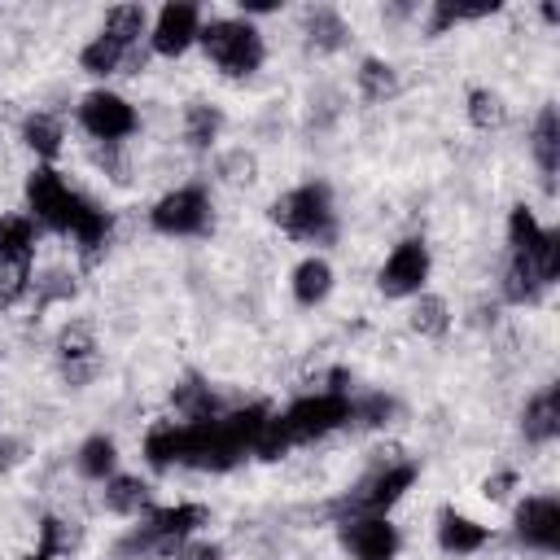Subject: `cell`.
<instances>
[{
	"instance_id": "4316f807",
	"label": "cell",
	"mask_w": 560,
	"mask_h": 560,
	"mask_svg": "<svg viewBox=\"0 0 560 560\" xmlns=\"http://www.w3.org/2000/svg\"><path fill=\"white\" fill-rule=\"evenodd\" d=\"M109 232H114V219L101 210V206H83V214H79V223H74V241H79V249L83 254H96V249H105V241H109Z\"/></svg>"
},
{
	"instance_id": "6da1fadb",
	"label": "cell",
	"mask_w": 560,
	"mask_h": 560,
	"mask_svg": "<svg viewBox=\"0 0 560 560\" xmlns=\"http://www.w3.org/2000/svg\"><path fill=\"white\" fill-rule=\"evenodd\" d=\"M197 39H201L206 57H210L228 79H249V74L262 66V57H267L258 26L245 22V18H214V22L201 26Z\"/></svg>"
},
{
	"instance_id": "5bb4252c",
	"label": "cell",
	"mask_w": 560,
	"mask_h": 560,
	"mask_svg": "<svg viewBox=\"0 0 560 560\" xmlns=\"http://www.w3.org/2000/svg\"><path fill=\"white\" fill-rule=\"evenodd\" d=\"M144 459L153 472H166L175 464H184V424L175 420H162L144 433Z\"/></svg>"
},
{
	"instance_id": "52a82bcc",
	"label": "cell",
	"mask_w": 560,
	"mask_h": 560,
	"mask_svg": "<svg viewBox=\"0 0 560 560\" xmlns=\"http://www.w3.org/2000/svg\"><path fill=\"white\" fill-rule=\"evenodd\" d=\"M79 122H83V131L92 136V140H101V144H118V140H127L131 131H136V109L118 96V92H88L83 96V105H79Z\"/></svg>"
},
{
	"instance_id": "8d00e7d4",
	"label": "cell",
	"mask_w": 560,
	"mask_h": 560,
	"mask_svg": "<svg viewBox=\"0 0 560 560\" xmlns=\"http://www.w3.org/2000/svg\"><path fill=\"white\" fill-rule=\"evenodd\" d=\"M512 486H516V472H508V468H503V472L486 477V486H481V490H486V499H503Z\"/></svg>"
},
{
	"instance_id": "ba28073f",
	"label": "cell",
	"mask_w": 560,
	"mask_h": 560,
	"mask_svg": "<svg viewBox=\"0 0 560 560\" xmlns=\"http://www.w3.org/2000/svg\"><path fill=\"white\" fill-rule=\"evenodd\" d=\"M424 280H429V245L424 241H402L385 258L376 284H381L385 298H411V293L424 289Z\"/></svg>"
},
{
	"instance_id": "9c48e42d",
	"label": "cell",
	"mask_w": 560,
	"mask_h": 560,
	"mask_svg": "<svg viewBox=\"0 0 560 560\" xmlns=\"http://www.w3.org/2000/svg\"><path fill=\"white\" fill-rule=\"evenodd\" d=\"M341 542L354 560H394L398 556V529L385 516H350L341 521Z\"/></svg>"
},
{
	"instance_id": "4dcf8cb0",
	"label": "cell",
	"mask_w": 560,
	"mask_h": 560,
	"mask_svg": "<svg viewBox=\"0 0 560 560\" xmlns=\"http://www.w3.org/2000/svg\"><path fill=\"white\" fill-rule=\"evenodd\" d=\"M468 118H472V127L490 131V127H499V122L508 118V105H503L499 92H490V88H472V92H468Z\"/></svg>"
},
{
	"instance_id": "4fadbf2b",
	"label": "cell",
	"mask_w": 560,
	"mask_h": 560,
	"mask_svg": "<svg viewBox=\"0 0 560 560\" xmlns=\"http://www.w3.org/2000/svg\"><path fill=\"white\" fill-rule=\"evenodd\" d=\"M486 538H490V529H486L481 521L464 516V512H451V508H446V512L438 516V542H442V551H451V556L481 551Z\"/></svg>"
},
{
	"instance_id": "d6a6232c",
	"label": "cell",
	"mask_w": 560,
	"mask_h": 560,
	"mask_svg": "<svg viewBox=\"0 0 560 560\" xmlns=\"http://www.w3.org/2000/svg\"><path fill=\"white\" fill-rule=\"evenodd\" d=\"M31 284V262L0 254V306H13Z\"/></svg>"
},
{
	"instance_id": "74e56055",
	"label": "cell",
	"mask_w": 560,
	"mask_h": 560,
	"mask_svg": "<svg viewBox=\"0 0 560 560\" xmlns=\"http://www.w3.org/2000/svg\"><path fill=\"white\" fill-rule=\"evenodd\" d=\"M74 293V284L66 280V276H48L44 280V289H39V302H52V298H70Z\"/></svg>"
},
{
	"instance_id": "603a6c76",
	"label": "cell",
	"mask_w": 560,
	"mask_h": 560,
	"mask_svg": "<svg viewBox=\"0 0 560 560\" xmlns=\"http://www.w3.org/2000/svg\"><path fill=\"white\" fill-rule=\"evenodd\" d=\"M219 127H223V114H219L214 105L192 101V105L184 109V136H188V144H192V149H210V144H214V136H219Z\"/></svg>"
},
{
	"instance_id": "1f68e13d",
	"label": "cell",
	"mask_w": 560,
	"mask_h": 560,
	"mask_svg": "<svg viewBox=\"0 0 560 560\" xmlns=\"http://www.w3.org/2000/svg\"><path fill=\"white\" fill-rule=\"evenodd\" d=\"M542 232H547V228H542L525 206H516V210H512V219H508L512 254H521V258H525V254H534V249H538V241H542Z\"/></svg>"
},
{
	"instance_id": "8fae6325",
	"label": "cell",
	"mask_w": 560,
	"mask_h": 560,
	"mask_svg": "<svg viewBox=\"0 0 560 560\" xmlns=\"http://www.w3.org/2000/svg\"><path fill=\"white\" fill-rule=\"evenodd\" d=\"M516 538L534 551H556L560 547V503L551 494H534L516 508Z\"/></svg>"
},
{
	"instance_id": "2e32d148",
	"label": "cell",
	"mask_w": 560,
	"mask_h": 560,
	"mask_svg": "<svg viewBox=\"0 0 560 560\" xmlns=\"http://www.w3.org/2000/svg\"><path fill=\"white\" fill-rule=\"evenodd\" d=\"M332 293V267L324 258H302L293 267V298L302 306H319Z\"/></svg>"
},
{
	"instance_id": "836d02e7",
	"label": "cell",
	"mask_w": 560,
	"mask_h": 560,
	"mask_svg": "<svg viewBox=\"0 0 560 560\" xmlns=\"http://www.w3.org/2000/svg\"><path fill=\"white\" fill-rule=\"evenodd\" d=\"M289 446H293V438H289V433H284V424H280V416H267V420H262V429H258V438H254V446H249V451H254V455H258V459H280V455H284V451H289Z\"/></svg>"
},
{
	"instance_id": "f546056e",
	"label": "cell",
	"mask_w": 560,
	"mask_h": 560,
	"mask_svg": "<svg viewBox=\"0 0 560 560\" xmlns=\"http://www.w3.org/2000/svg\"><path fill=\"white\" fill-rule=\"evenodd\" d=\"M499 4L494 0H486V4H455V0H438L433 4V18H429V31L433 35H442L446 26H455V22H472V18H486V13H494Z\"/></svg>"
},
{
	"instance_id": "ac0fdd59",
	"label": "cell",
	"mask_w": 560,
	"mask_h": 560,
	"mask_svg": "<svg viewBox=\"0 0 560 560\" xmlns=\"http://www.w3.org/2000/svg\"><path fill=\"white\" fill-rule=\"evenodd\" d=\"M144 4H114L109 13H105V31L101 35H109L114 44H122L127 52L140 44V35H144Z\"/></svg>"
},
{
	"instance_id": "484cf974",
	"label": "cell",
	"mask_w": 560,
	"mask_h": 560,
	"mask_svg": "<svg viewBox=\"0 0 560 560\" xmlns=\"http://www.w3.org/2000/svg\"><path fill=\"white\" fill-rule=\"evenodd\" d=\"M394 92H398L394 66L381 61V57H368V61L359 66V96H363V101H389Z\"/></svg>"
},
{
	"instance_id": "ab89813d",
	"label": "cell",
	"mask_w": 560,
	"mask_h": 560,
	"mask_svg": "<svg viewBox=\"0 0 560 560\" xmlns=\"http://www.w3.org/2000/svg\"><path fill=\"white\" fill-rule=\"evenodd\" d=\"M241 9H245V13H271L276 4H271V0H254V4H241Z\"/></svg>"
},
{
	"instance_id": "d590c367",
	"label": "cell",
	"mask_w": 560,
	"mask_h": 560,
	"mask_svg": "<svg viewBox=\"0 0 560 560\" xmlns=\"http://www.w3.org/2000/svg\"><path fill=\"white\" fill-rule=\"evenodd\" d=\"M175 556H179V560H223V551H219L214 542H184Z\"/></svg>"
},
{
	"instance_id": "d4e9b609",
	"label": "cell",
	"mask_w": 560,
	"mask_h": 560,
	"mask_svg": "<svg viewBox=\"0 0 560 560\" xmlns=\"http://www.w3.org/2000/svg\"><path fill=\"white\" fill-rule=\"evenodd\" d=\"M346 22H341V13L337 9H311L306 13V39L315 44V48H324V52H332V48H341L346 44Z\"/></svg>"
},
{
	"instance_id": "e0dca14e",
	"label": "cell",
	"mask_w": 560,
	"mask_h": 560,
	"mask_svg": "<svg viewBox=\"0 0 560 560\" xmlns=\"http://www.w3.org/2000/svg\"><path fill=\"white\" fill-rule=\"evenodd\" d=\"M92 332L83 328V324H70L61 337H57V354H61V363H66V376L70 381H88V372H92Z\"/></svg>"
},
{
	"instance_id": "7a4b0ae2",
	"label": "cell",
	"mask_w": 560,
	"mask_h": 560,
	"mask_svg": "<svg viewBox=\"0 0 560 560\" xmlns=\"http://www.w3.org/2000/svg\"><path fill=\"white\" fill-rule=\"evenodd\" d=\"M271 219L289 236H298V241H332L337 236V214H332L328 184H298V188H289L271 206Z\"/></svg>"
},
{
	"instance_id": "277c9868",
	"label": "cell",
	"mask_w": 560,
	"mask_h": 560,
	"mask_svg": "<svg viewBox=\"0 0 560 560\" xmlns=\"http://www.w3.org/2000/svg\"><path fill=\"white\" fill-rule=\"evenodd\" d=\"M416 481V464L411 459H389V464H381V468H372L350 494H346V512L350 516H385V508H394L402 494H407V486Z\"/></svg>"
},
{
	"instance_id": "30bf717a",
	"label": "cell",
	"mask_w": 560,
	"mask_h": 560,
	"mask_svg": "<svg viewBox=\"0 0 560 560\" xmlns=\"http://www.w3.org/2000/svg\"><path fill=\"white\" fill-rule=\"evenodd\" d=\"M197 35H201V9L188 4V0H179V4H162L149 44H153V52H162V57H179V52H188V44H192Z\"/></svg>"
},
{
	"instance_id": "e575fe53",
	"label": "cell",
	"mask_w": 560,
	"mask_h": 560,
	"mask_svg": "<svg viewBox=\"0 0 560 560\" xmlns=\"http://www.w3.org/2000/svg\"><path fill=\"white\" fill-rule=\"evenodd\" d=\"M66 547H70L66 525H61L57 516H44V521H39V551H44V556H57V551H66Z\"/></svg>"
},
{
	"instance_id": "d6986e66",
	"label": "cell",
	"mask_w": 560,
	"mask_h": 560,
	"mask_svg": "<svg viewBox=\"0 0 560 560\" xmlns=\"http://www.w3.org/2000/svg\"><path fill=\"white\" fill-rule=\"evenodd\" d=\"M114 464H118L114 438L96 433V438H88V442L79 446V472H83L88 481H109V477H114Z\"/></svg>"
},
{
	"instance_id": "5b68a950",
	"label": "cell",
	"mask_w": 560,
	"mask_h": 560,
	"mask_svg": "<svg viewBox=\"0 0 560 560\" xmlns=\"http://www.w3.org/2000/svg\"><path fill=\"white\" fill-rule=\"evenodd\" d=\"M280 424H284V433H289L293 442H315V438H324V433L350 424V398H346V394H328V389L306 394V398H298V402L280 416Z\"/></svg>"
},
{
	"instance_id": "7c38bea8",
	"label": "cell",
	"mask_w": 560,
	"mask_h": 560,
	"mask_svg": "<svg viewBox=\"0 0 560 560\" xmlns=\"http://www.w3.org/2000/svg\"><path fill=\"white\" fill-rule=\"evenodd\" d=\"M521 433H525L529 442H551V438L560 433V389H556V385L538 389V394L525 402V411H521Z\"/></svg>"
},
{
	"instance_id": "44dd1931",
	"label": "cell",
	"mask_w": 560,
	"mask_h": 560,
	"mask_svg": "<svg viewBox=\"0 0 560 560\" xmlns=\"http://www.w3.org/2000/svg\"><path fill=\"white\" fill-rule=\"evenodd\" d=\"M542 289H547V284L534 276V267L512 254V262H508V271H503V298L516 302V306H529V302L542 298Z\"/></svg>"
},
{
	"instance_id": "3957f363",
	"label": "cell",
	"mask_w": 560,
	"mask_h": 560,
	"mask_svg": "<svg viewBox=\"0 0 560 560\" xmlns=\"http://www.w3.org/2000/svg\"><path fill=\"white\" fill-rule=\"evenodd\" d=\"M26 206H31L35 223H44V228H52V232H74V223H79L88 197H79L52 166H39V171H31V179H26Z\"/></svg>"
},
{
	"instance_id": "f35d334b",
	"label": "cell",
	"mask_w": 560,
	"mask_h": 560,
	"mask_svg": "<svg viewBox=\"0 0 560 560\" xmlns=\"http://www.w3.org/2000/svg\"><path fill=\"white\" fill-rule=\"evenodd\" d=\"M18 451H22V442H13V438H0V468H13V464L22 459Z\"/></svg>"
},
{
	"instance_id": "7402d4cb",
	"label": "cell",
	"mask_w": 560,
	"mask_h": 560,
	"mask_svg": "<svg viewBox=\"0 0 560 560\" xmlns=\"http://www.w3.org/2000/svg\"><path fill=\"white\" fill-rule=\"evenodd\" d=\"M0 254L31 262V258H35V219H26V214H4V219H0Z\"/></svg>"
},
{
	"instance_id": "cb8c5ba5",
	"label": "cell",
	"mask_w": 560,
	"mask_h": 560,
	"mask_svg": "<svg viewBox=\"0 0 560 560\" xmlns=\"http://www.w3.org/2000/svg\"><path fill=\"white\" fill-rule=\"evenodd\" d=\"M22 140L35 158H57L61 153V122L52 114H31L22 122Z\"/></svg>"
},
{
	"instance_id": "8992f818",
	"label": "cell",
	"mask_w": 560,
	"mask_h": 560,
	"mask_svg": "<svg viewBox=\"0 0 560 560\" xmlns=\"http://www.w3.org/2000/svg\"><path fill=\"white\" fill-rule=\"evenodd\" d=\"M149 223L162 232V236H197L210 228V197L201 184H184L175 192H166L153 210H149Z\"/></svg>"
},
{
	"instance_id": "9a60e30c",
	"label": "cell",
	"mask_w": 560,
	"mask_h": 560,
	"mask_svg": "<svg viewBox=\"0 0 560 560\" xmlns=\"http://www.w3.org/2000/svg\"><path fill=\"white\" fill-rule=\"evenodd\" d=\"M534 162H538L542 179L551 184V175L560 166V118H556V105H542V114L534 122Z\"/></svg>"
},
{
	"instance_id": "83f0119b",
	"label": "cell",
	"mask_w": 560,
	"mask_h": 560,
	"mask_svg": "<svg viewBox=\"0 0 560 560\" xmlns=\"http://www.w3.org/2000/svg\"><path fill=\"white\" fill-rule=\"evenodd\" d=\"M127 57H131V52H127L122 44H114L109 35H96V39H92V44L79 52V66H83L88 74H114V70H118Z\"/></svg>"
},
{
	"instance_id": "60d3db41",
	"label": "cell",
	"mask_w": 560,
	"mask_h": 560,
	"mask_svg": "<svg viewBox=\"0 0 560 560\" xmlns=\"http://www.w3.org/2000/svg\"><path fill=\"white\" fill-rule=\"evenodd\" d=\"M26 560H52V556H44V551H35V556H26Z\"/></svg>"
},
{
	"instance_id": "ffe728a7",
	"label": "cell",
	"mask_w": 560,
	"mask_h": 560,
	"mask_svg": "<svg viewBox=\"0 0 560 560\" xmlns=\"http://www.w3.org/2000/svg\"><path fill=\"white\" fill-rule=\"evenodd\" d=\"M105 508L118 516H136L149 508V486L140 477H109L105 481Z\"/></svg>"
},
{
	"instance_id": "f1b7e54d",
	"label": "cell",
	"mask_w": 560,
	"mask_h": 560,
	"mask_svg": "<svg viewBox=\"0 0 560 560\" xmlns=\"http://www.w3.org/2000/svg\"><path fill=\"white\" fill-rule=\"evenodd\" d=\"M411 328L420 337H442L451 328V315H446V302L433 298V293H420L416 306H411Z\"/></svg>"
}]
</instances>
